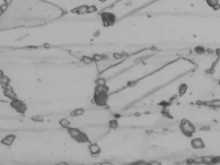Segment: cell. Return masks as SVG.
<instances>
[{"label":"cell","mask_w":220,"mask_h":165,"mask_svg":"<svg viewBox=\"0 0 220 165\" xmlns=\"http://www.w3.org/2000/svg\"><path fill=\"white\" fill-rule=\"evenodd\" d=\"M180 130H181V133L185 135L188 138H192L193 135L196 132V127L195 126L187 119H183L180 122Z\"/></svg>","instance_id":"cell-1"},{"label":"cell","mask_w":220,"mask_h":165,"mask_svg":"<svg viewBox=\"0 0 220 165\" xmlns=\"http://www.w3.org/2000/svg\"><path fill=\"white\" fill-rule=\"evenodd\" d=\"M109 93L108 92H95L93 95V102L97 107H106L109 102Z\"/></svg>","instance_id":"cell-2"},{"label":"cell","mask_w":220,"mask_h":165,"mask_svg":"<svg viewBox=\"0 0 220 165\" xmlns=\"http://www.w3.org/2000/svg\"><path fill=\"white\" fill-rule=\"evenodd\" d=\"M10 106L12 109L19 114H24L28 111L27 104L23 101H22L18 98L11 100L10 102Z\"/></svg>","instance_id":"cell-3"},{"label":"cell","mask_w":220,"mask_h":165,"mask_svg":"<svg viewBox=\"0 0 220 165\" xmlns=\"http://www.w3.org/2000/svg\"><path fill=\"white\" fill-rule=\"evenodd\" d=\"M103 26L105 27H111L114 26L116 23V16L109 11H103L100 14Z\"/></svg>","instance_id":"cell-4"},{"label":"cell","mask_w":220,"mask_h":165,"mask_svg":"<svg viewBox=\"0 0 220 165\" xmlns=\"http://www.w3.org/2000/svg\"><path fill=\"white\" fill-rule=\"evenodd\" d=\"M16 140V134L10 133L6 135L4 138H3L1 140H0V144L4 145V146H11L14 142Z\"/></svg>","instance_id":"cell-5"},{"label":"cell","mask_w":220,"mask_h":165,"mask_svg":"<svg viewBox=\"0 0 220 165\" xmlns=\"http://www.w3.org/2000/svg\"><path fill=\"white\" fill-rule=\"evenodd\" d=\"M3 93L5 97H7L8 99H10V101L11 100H14L17 98V95L15 92V90L13 89L12 87H10V85L4 87V90H3Z\"/></svg>","instance_id":"cell-6"},{"label":"cell","mask_w":220,"mask_h":165,"mask_svg":"<svg viewBox=\"0 0 220 165\" xmlns=\"http://www.w3.org/2000/svg\"><path fill=\"white\" fill-rule=\"evenodd\" d=\"M201 163L205 164H219L220 163L219 157H213V156H205L200 157Z\"/></svg>","instance_id":"cell-7"},{"label":"cell","mask_w":220,"mask_h":165,"mask_svg":"<svg viewBox=\"0 0 220 165\" xmlns=\"http://www.w3.org/2000/svg\"><path fill=\"white\" fill-rule=\"evenodd\" d=\"M191 146L195 150H202L205 148V142L200 138H195L191 140Z\"/></svg>","instance_id":"cell-8"},{"label":"cell","mask_w":220,"mask_h":165,"mask_svg":"<svg viewBox=\"0 0 220 165\" xmlns=\"http://www.w3.org/2000/svg\"><path fill=\"white\" fill-rule=\"evenodd\" d=\"M73 139L78 144H86V143L89 142V138L88 134L83 131H81Z\"/></svg>","instance_id":"cell-9"},{"label":"cell","mask_w":220,"mask_h":165,"mask_svg":"<svg viewBox=\"0 0 220 165\" xmlns=\"http://www.w3.org/2000/svg\"><path fill=\"white\" fill-rule=\"evenodd\" d=\"M88 150H89V152L90 153V155L91 156H93V157H95V156H98L100 153H101V151H102V148L100 147V145L98 144H89V146H88Z\"/></svg>","instance_id":"cell-10"},{"label":"cell","mask_w":220,"mask_h":165,"mask_svg":"<svg viewBox=\"0 0 220 165\" xmlns=\"http://www.w3.org/2000/svg\"><path fill=\"white\" fill-rule=\"evenodd\" d=\"M205 106L213 108V109H220V99H214L212 101H207L204 102Z\"/></svg>","instance_id":"cell-11"},{"label":"cell","mask_w":220,"mask_h":165,"mask_svg":"<svg viewBox=\"0 0 220 165\" xmlns=\"http://www.w3.org/2000/svg\"><path fill=\"white\" fill-rule=\"evenodd\" d=\"M66 131H67V133L69 134V136L71 137V139H74L81 132L80 129L77 128V127H72V126H70L69 128H67Z\"/></svg>","instance_id":"cell-12"},{"label":"cell","mask_w":220,"mask_h":165,"mask_svg":"<svg viewBox=\"0 0 220 165\" xmlns=\"http://www.w3.org/2000/svg\"><path fill=\"white\" fill-rule=\"evenodd\" d=\"M73 12H75L76 14L78 15H84V14H86L88 13V5H81L78 8H76L75 10H72Z\"/></svg>","instance_id":"cell-13"},{"label":"cell","mask_w":220,"mask_h":165,"mask_svg":"<svg viewBox=\"0 0 220 165\" xmlns=\"http://www.w3.org/2000/svg\"><path fill=\"white\" fill-rule=\"evenodd\" d=\"M59 125L60 126V127H62L63 129H67L71 126V122L69 121V120L66 118H62L59 120Z\"/></svg>","instance_id":"cell-14"},{"label":"cell","mask_w":220,"mask_h":165,"mask_svg":"<svg viewBox=\"0 0 220 165\" xmlns=\"http://www.w3.org/2000/svg\"><path fill=\"white\" fill-rule=\"evenodd\" d=\"M84 112H85V110L84 109L79 108V109H76L73 110L72 112H71L70 115L71 117H79V116H82L84 114Z\"/></svg>","instance_id":"cell-15"},{"label":"cell","mask_w":220,"mask_h":165,"mask_svg":"<svg viewBox=\"0 0 220 165\" xmlns=\"http://www.w3.org/2000/svg\"><path fill=\"white\" fill-rule=\"evenodd\" d=\"M95 92H109V87L105 85H96L95 87Z\"/></svg>","instance_id":"cell-16"},{"label":"cell","mask_w":220,"mask_h":165,"mask_svg":"<svg viewBox=\"0 0 220 165\" xmlns=\"http://www.w3.org/2000/svg\"><path fill=\"white\" fill-rule=\"evenodd\" d=\"M81 61H82L84 64L87 65H91L93 62H95L93 58L90 57V56H88V55H84V56L81 58Z\"/></svg>","instance_id":"cell-17"},{"label":"cell","mask_w":220,"mask_h":165,"mask_svg":"<svg viewBox=\"0 0 220 165\" xmlns=\"http://www.w3.org/2000/svg\"><path fill=\"white\" fill-rule=\"evenodd\" d=\"M109 127L112 130H115L119 127V121L116 119H112L109 121Z\"/></svg>","instance_id":"cell-18"},{"label":"cell","mask_w":220,"mask_h":165,"mask_svg":"<svg viewBox=\"0 0 220 165\" xmlns=\"http://www.w3.org/2000/svg\"><path fill=\"white\" fill-rule=\"evenodd\" d=\"M188 90V85L186 84H181L178 87V92L181 95H183Z\"/></svg>","instance_id":"cell-19"},{"label":"cell","mask_w":220,"mask_h":165,"mask_svg":"<svg viewBox=\"0 0 220 165\" xmlns=\"http://www.w3.org/2000/svg\"><path fill=\"white\" fill-rule=\"evenodd\" d=\"M194 52L196 53L197 54H204L206 53V48L202 46H196L194 47Z\"/></svg>","instance_id":"cell-20"},{"label":"cell","mask_w":220,"mask_h":165,"mask_svg":"<svg viewBox=\"0 0 220 165\" xmlns=\"http://www.w3.org/2000/svg\"><path fill=\"white\" fill-rule=\"evenodd\" d=\"M32 121L35 122V123H42L44 121V118L41 116V115H33L31 118H30Z\"/></svg>","instance_id":"cell-21"},{"label":"cell","mask_w":220,"mask_h":165,"mask_svg":"<svg viewBox=\"0 0 220 165\" xmlns=\"http://www.w3.org/2000/svg\"><path fill=\"white\" fill-rule=\"evenodd\" d=\"M10 83V79L7 76H5V75L2 78H0V84H2L4 87L9 85Z\"/></svg>","instance_id":"cell-22"},{"label":"cell","mask_w":220,"mask_h":165,"mask_svg":"<svg viewBox=\"0 0 220 165\" xmlns=\"http://www.w3.org/2000/svg\"><path fill=\"white\" fill-rule=\"evenodd\" d=\"M92 58H93L95 62H99V61H102V59H104L105 56L102 54H95Z\"/></svg>","instance_id":"cell-23"},{"label":"cell","mask_w":220,"mask_h":165,"mask_svg":"<svg viewBox=\"0 0 220 165\" xmlns=\"http://www.w3.org/2000/svg\"><path fill=\"white\" fill-rule=\"evenodd\" d=\"M95 85H105V84H107V80L104 78H97L95 81Z\"/></svg>","instance_id":"cell-24"},{"label":"cell","mask_w":220,"mask_h":165,"mask_svg":"<svg viewBox=\"0 0 220 165\" xmlns=\"http://www.w3.org/2000/svg\"><path fill=\"white\" fill-rule=\"evenodd\" d=\"M205 1L206 2L207 5L211 8H212L215 4H219V0H205Z\"/></svg>","instance_id":"cell-25"},{"label":"cell","mask_w":220,"mask_h":165,"mask_svg":"<svg viewBox=\"0 0 220 165\" xmlns=\"http://www.w3.org/2000/svg\"><path fill=\"white\" fill-rule=\"evenodd\" d=\"M97 11V8L95 5H90V6H88V13H94Z\"/></svg>","instance_id":"cell-26"},{"label":"cell","mask_w":220,"mask_h":165,"mask_svg":"<svg viewBox=\"0 0 220 165\" xmlns=\"http://www.w3.org/2000/svg\"><path fill=\"white\" fill-rule=\"evenodd\" d=\"M122 57H123V55L121 54H119V53H114V54H113V58H114V59H120Z\"/></svg>","instance_id":"cell-27"},{"label":"cell","mask_w":220,"mask_h":165,"mask_svg":"<svg viewBox=\"0 0 220 165\" xmlns=\"http://www.w3.org/2000/svg\"><path fill=\"white\" fill-rule=\"evenodd\" d=\"M7 9H8V4H4L0 5V11L1 12H4Z\"/></svg>","instance_id":"cell-28"},{"label":"cell","mask_w":220,"mask_h":165,"mask_svg":"<svg viewBox=\"0 0 220 165\" xmlns=\"http://www.w3.org/2000/svg\"><path fill=\"white\" fill-rule=\"evenodd\" d=\"M212 10H215V11H217V10H220V4L219 3V4H215L213 7H212Z\"/></svg>","instance_id":"cell-29"},{"label":"cell","mask_w":220,"mask_h":165,"mask_svg":"<svg viewBox=\"0 0 220 165\" xmlns=\"http://www.w3.org/2000/svg\"><path fill=\"white\" fill-rule=\"evenodd\" d=\"M206 53L208 54H215V50H212L210 48H206Z\"/></svg>","instance_id":"cell-30"},{"label":"cell","mask_w":220,"mask_h":165,"mask_svg":"<svg viewBox=\"0 0 220 165\" xmlns=\"http://www.w3.org/2000/svg\"><path fill=\"white\" fill-rule=\"evenodd\" d=\"M215 54L218 55L219 57H220V48H218V49L215 50Z\"/></svg>","instance_id":"cell-31"},{"label":"cell","mask_w":220,"mask_h":165,"mask_svg":"<svg viewBox=\"0 0 220 165\" xmlns=\"http://www.w3.org/2000/svg\"><path fill=\"white\" fill-rule=\"evenodd\" d=\"M4 76V72L3 70H1V69H0V78H2Z\"/></svg>","instance_id":"cell-32"},{"label":"cell","mask_w":220,"mask_h":165,"mask_svg":"<svg viewBox=\"0 0 220 165\" xmlns=\"http://www.w3.org/2000/svg\"><path fill=\"white\" fill-rule=\"evenodd\" d=\"M150 164H155V165H159V164H161L159 162H150Z\"/></svg>","instance_id":"cell-33"},{"label":"cell","mask_w":220,"mask_h":165,"mask_svg":"<svg viewBox=\"0 0 220 165\" xmlns=\"http://www.w3.org/2000/svg\"><path fill=\"white\" fill-rule=\"evenodd\" d=\"M11 2H12L11 0H4V3H5V4H10Z\"/></svg>","instance_id":"cell-34"},{"label":"cell","mask_w":220,"mask_h":165,"mask_svg":"<svg viewBox=\"0 0 220 165\" xmlns=\"http://www.w3.org/2000/svg\"><path fill=\"white\" fill-rule=\"evenodd\" d=\"M107 0H99V2H101V3H105Z\"/></svg>","instance_id":"cell-35"},{"label":"cell","mask_w":220,"mask_h":165,"mask_svg":"<svg viewBox=\"0 0 220 165\" xmlns=\"http://www.w3.org/2000/svg\"><path fill=\"white\" fill-rule=\"evenodd\" d=\"M219 85H220V79H219Z\"/></svg>","instance_id":"cell-36"}]
</instances>
